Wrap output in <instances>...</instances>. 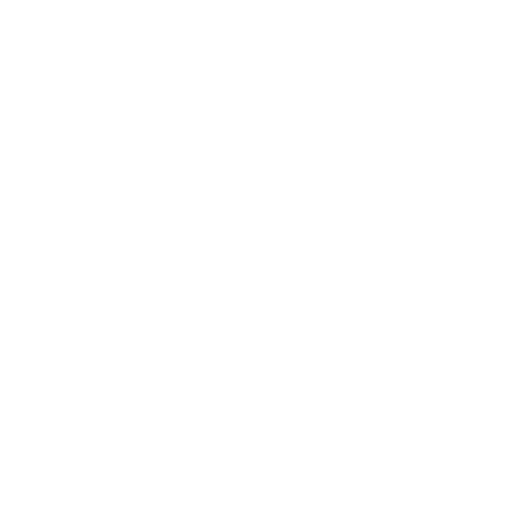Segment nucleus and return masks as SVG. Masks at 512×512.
I'll list each match as a JSON object with an SVG mask.
<instances>
[]
</instances>
